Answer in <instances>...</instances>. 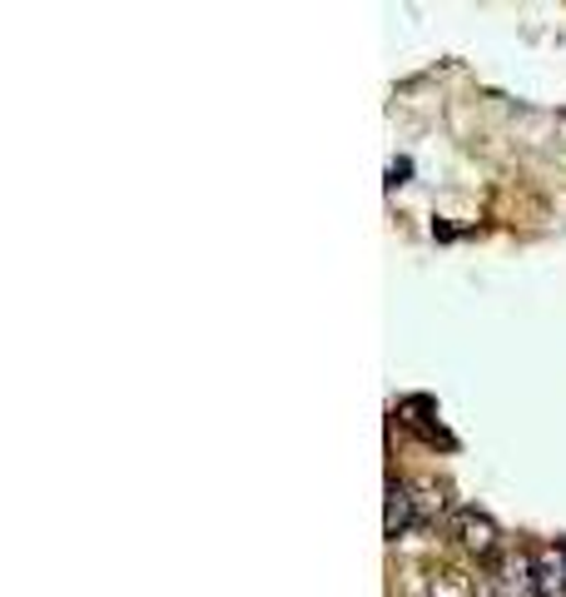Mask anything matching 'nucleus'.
<instances>
[{"mask_svg": "<svg viewBox=\"0 0 566 597\" xmlns=\"http://www.w3.org/2000/svg\"><path fill=\"white\" fill-rule=\"evenodd\" d=\"M458 543L467 548L472 558H492L497 548H503V532H497V523H492L487 513L462 508V513H458Z\"/></svg>", "mask_w": 566, "mask_h": 597, "instance_id": "obj_1", "label": "nucleus"}, {"mask_svg": "<svg viewBox=\"0 0 566 597\" xmlns=\"http://www.w3.org/2000/svg\"><path fill=\"white\" fill-rule=\"evenodd\" d=\"M417 498H413V508H417V518H438L442 513V489H432V483H417Z\"/></svg>", "mask_w": 566, "mask_h": 597, "instance_id": "obj_5", "label": "nucleus"}, {"mask_svg": "<svg viewBox=\"0 0 566 597\" xmlns=\"http://www.w3.org/2000/svg\"><path fill=\"white\" fill-rule=\"evenodd\" d=\"M536 587H542V597H566V548L536 553Z\"/></svg>", "mask_w": 566, "mask_h": 597, "instance_id": "obj_3", "label": "nucleus"}, {"mask_svg": "<svg viewBox=\"0 0 566 597\" xmlns=\"http://www.w3.org/2000/svg\"><path fill=\"white\" fill-rule=\"evenodd\" d=\"M413 523H417L413 489H403V483H388V518H383V532H388V538H403Z\"/></svg>", "mask_w": 566, "mask_h": 597, "instance_id": "obj_4", "label": "nucleus"}, {"mask_svg": "<svg viewBox=\"0 0 566 597\" xmlns=\"http://www.w3.org/2000/svg\"><path fill=\"white\" fill-rule=\"evenodd\" d=\"M432 597H472V593H467V577H462V573L432 577Z\"/></svg>", "mask_w": 566, "mask_h": 597, "instance_id": "obj_6", "label": "nucleus"}, {"mask_svg": "<svg viewBox=\"0 0 566 597\" xmlns=\"http://www.w3.org/2000/svg\"><path fill=\"white\" fill-rule=\"evenodd\" d=\"M503 597H536L542 587H536V558H527V553H507V563H503Z\"/></svg>", "mask_w": 566, "mask_h": 597, "instance_id": "obj_2", "label": "nucleus"}]
</instances>
